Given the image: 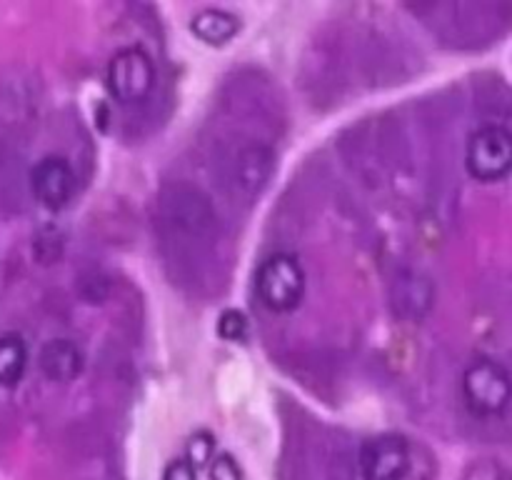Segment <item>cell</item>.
<instances>
[{"mask_svg": "<svg viewBox=\"0 0 512 480\" xmlns=\"http://www.w3.org/2000/svg\"><path fill=\"white\" fill-rule=\"evenodd\" d=\"M255 290L265 308L275 313H290L305 295V270L295 255L275 253L260 263L255 275Z\"/></svg>", "mask_w": 512, "mask_h": 480, "instance_id": "cell-1", "label": "cell"}, {"mask_svg": "<svg viewBox=\"0 0 512 480\" xmlns=\"http://www.w3.org/2000/svg\"><path fill=\"white\" fill-rule=\"evenodd\" d=\"M463 395L475 415L503 413L512 400V375L498 360H475L463 375Z\"/></svg>", "mask_w": 512, "mask_h": 480, "instance_id": "cell-2", "label": "cell"}, {"mask_svg": "<svg viewBox=\"0 0 512 480\" xmlns=\"http://www.w3.org/2000/svg\"><path fill=\"white\" fill-rule=\"evenodd\" d=\"M465 168L475 180L493 183L512 170V133L505 125H483L465 148Z\"/></svg>", "mask_w": 512, "mask_h": 480, "instance_id": "cell-3", "label": "cell"}, {"mask_svg": "<svg viewBox=\"0 0 512 480\" xmlns=\"http://www.w3.org/2000/svg\"><path fill=\"white\" fill-rule=\"evenodd\" d=\"M155 85V68L150 55L138 45L118 50L108 63V90L118 103H143Z\"/></svg>", "mask_w": 512, "mask_h": 480, "instance_id": "cell-4", "label": "cell"}, {"mask_svg": "<svg viewBox=\"0 0 512 480\" xmlns=\"http://www.w3.org/2000/svg\"><path fill=\"white\" fill-rule=\"evenodd\" d=\"M410 463V445L403 435H375L360 445L358 468L363 480H403Z\"/></svg>", "mask_w": 512, "mask_h": 480, "instance_id": "cell-5", "label": "cell"}, {"mask_svg": "<svg viewBox=\"0 0 512 480\" xmlns=\"http://www.w3.org/2000/svg\"><path fill=\"white\" fill-rule=\"evenodd\" d=\"M30 188L35 200L48 210H60L70 203L75 190V173L70 163L60 155H48L38 160L30 170Z\"/></svg>", "mask_w": 512, "mask_h": 480, "instance_id": "cell-6", "label": "cell"}, {"mask_svg": "<svg viewBox=\"0 0 512 480\" xmlns=\"http://www.w3.org/2000/svg\"><path fill=\"white\" fill-rule=\"evenodd\" d=\"M38 363L48 380H53V383H70V380H75L83 373L85 355L80 345H75L73 340L55 338L40 348Z\"/></svg>", "mask_w": 512, "mask_h": 480, "instance_id": "cell-7", "label": "cell"}, {"mask_svg": "<svg viewBox=\"0 0 512 480\" xmlns=\"http://www.w3.org/2000/svg\"><path fill=\"white\" fill-rule=\"evenodd\" d=\"M273 173V153L263 145H248L235 160V178L245 193H258Z\"/></svg>", "mask_w": 512, "mask_h": 480, "instance_id": "cell-8", "label": "cell"}, {"mask_svg": "<svg viewBox=\"0 0 512 480\" xmlns=\"http://www.w3.org/2000/svg\"><path fill=\"white\" fill-rule=\"evenodd\" d=\"M190 30L205 45H225L238 35L240 20L233 13H225L218 8H205L190 20Z\"/></svg>", "mask_w": 512, "mask_h": 480, "instance_id": "cell-9", "label": "cell"}, {"mask_svg": "<svg viewBox=\"0 0 512 480\" xmlns=\"http://www.w3.org/2000/svg\"><path fill=\"white\" fill-rule=\"evenodd\" d=\"M430 303H433V285L428 283V278L418 273H408L398 278L393 305L400 313L410 315V318H420L430 308Z\"/></svg>", "mask_w": 512, "mask_h": 480, "instance_id": "cell-10", "label": "cell"}, {"mask_svg": "<svg viewBox=\"0 0 512 480\" xmlns=\"http://www.w3.org/2000/svg\"><path fill=\"white\" fill-rule=\"evenodd\" d=\"M28 348L25 340L15 333L0 335V388H13L25 373Z\"/></svg>", "mask_w": 512, "mask_h": 480, "instance_id": "cell-11", "label": "cell"}, {"mask_svg": "<svg viewBox=\"0 0 512 480\" xmlns=\"http://www.w3.org/2000/svg\"><path fill=\"white\" fill-rule=\"evenodd\" d=\"M218 335L228 343H243L248 338V318L240 310H223L218 320Z\"/></svg>", "mask_w": 512, "mask_h": 480, "instance_id": "cell-12", "label": "cell"}, {"mask_svg": "<svg viewBox=\"0 0 512 480\" xmlns=\"http://www.w3.org/2000/svg\"><path fill=\"white\" fill-rule=\"evenodd\" d=\"M215 455V438L210 433H195L193 438H190L188 443V463L193 465L195 470L205 468V465H210V460H213Z\"/></svg>", "mask_w": 512, "mask_h": 480, "instance_id": "cell-13", "label": "cell"}, {"mask_svg": "<svg viewBox=\"0 0 512 480\" xmlns=\"http://www.w3.org/2000/svg\"><path fill=\"white\" fill-rule=\"evenodd\" d=\"M210 480H243V468L233 455L223 453L210 460Z\"/></svg>", "mask_w": 512, "mask_h": 480, "instance_id": "cell-14", "label": "cell"}, {"mask_svg": "<svg viewBox=\"0 0 512 480\" xmlns=\"http://www.w3.org/2000/svg\"><path fill=\"white\" fill-rule=\"evenodd\" d=\"M163 480H198V470H195L185 458H178L173 460V463H168Z\"/></svg>", "mask_w": 512, "mask_h": 480, "instance_id": "cell-15", "label": "cell"}]
</instances>
